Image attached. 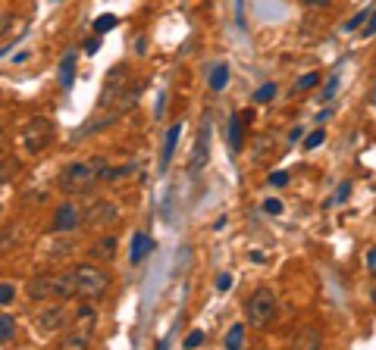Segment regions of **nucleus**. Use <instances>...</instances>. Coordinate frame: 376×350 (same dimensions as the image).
<instances>
[{"label":"nucleus","mask_w":376,"mask_h":350,"mask_svg":"<svg viewBox=\"0 0 376 350\" xmlns=\"http://www.w3.org/2000/svg\"><path fill=\"white\" fill-rule=\"evenodd\" d=\"M103 169H107V160L101 156H91V160H79L69 163L60 175H57V185H60L63 194H88L97 185L103 182Z\"/></svg>","instance_id":"1"},{"label":"nucleus","mask_w":376,"mask_h":350,"mask_svg":"<svg viewBox=\"0 0 376 350\" xmlns=\"http://www.w3.org/2000/svg\"><path fill=\"white\" fill-rule=\"evenodd\" d=\"M28 297L32 300H69L75 297V278L72 272H50L28 282Z\"/></svg>","instance_id":"2"},{"label":"nucleus","mask_w":376,"mask_h":350,"mask_svg":"<svg viewBox=\"0 0 376 350\" xmlns=\"http://www.w3.org/2000/svg\"><path fill=\"white\" fill-rule=\"evenodd\" d=\"M72 278H75V294L85 297V300H97V297H103L110 288V272H103L101 266H95V262L75 266Z\"/></svg>","instance_id":"3"},{"label":"nucleus","mask_w":376,"mask_h":350,"mask_svg":"<svg viewBox=\"0 0 376 350\" xmlns=\"http://www.w3.org/2000/svg\"><path fill=\"white\" fill-rule=\"evenodd\" d=\"M54 135H57L54 122L44 119V116H34V119H28L26 125H22V147H26L28 154H41L44 147H50Z\"/></svg>","instance_id":"4"},{"label":"nucleus","mask_w":376,"mask_h":350,"mask_svg":"<svg viewBox=\"0 0 376 350\" xmlns=\"http://www.w3.org/2000/svg\"><path fill=\"white\" fill-rule=\"evenodd\" d=\"M248 322L254 325V329H264V325H270L276 319V294L270 288H257L251 297H248Z\"/></svg>","instance_id":"5"},{"label":"nucleus","mask_w":376,"mask_h":350,"mask_svg":"<svg viewBox=\"0 0 376 350\" xmlns=\"http://www.w3.org/2000/svg\"><path fill=\"white\" fill-rule=\"evenodd\" d=\"M117 203H110V200H95L88 209H82V223L91 225V229H101V225H110V223H117Z\"/></svg>","instance_id":"6"},{"label":"nucleus","mask_w":376,"mask_h":350,"mask_svg":"<svg viewBox=\"0 0 376 350\" xmlns=\"http://www.w3.org/2000/svg\"><path fill=\"white\" fill-rule=\"evenodd\" d=\"M207 160H210V116H204V122H201L198 141H195V154H192V172L198 175L201 169L207 166Z\"/></svg>","instance_id":"7"},{"label":"nucleus","mask_w":376,"mask_h":350,"mask_svg":"<svg viewBox=\"0 0 376 350\" xmlns=\"http://www.w3.org/2000/svg\"><path fill=\"white\" fill-rule=\"evenodd\" d=\"M66 319H69L66 307H48V310H41L34 316V329L41 335H54V331H60L66 325Z\"/></svg>","instance_id":"8"},{"label":"nucleus","mask_w":376,"mask_h":350,"mask_svg":"<svg viewBox=\"0 0 376 350\" xmlns=\"http://www.w3.org/2000/svg\"><path fill=\"white\" fill-rule=\"evenodd\" d=\"M82 225V209L75 203H63L54 213V231H75Z\"/></svg>","instance_id":"9"},{"label":"nucleus","mask_w":376,"mask_h":350,"mask_svg":"<svg viewBox=\"0 0 376 350\" xmlns=\"http://www.w3.org/2000/svg\"><path fill=\"white\" fill-rule=\"evenodd\" d=\"M150 250H154V241H150V235H144V231H135V235H132V254H129V260L138 266V262L148 260Z\"/></svg>","instance_id":"10"},{"label":"nucleus","mask_w":376,"mask_h":350,"mask_svg":"<svg viewBox=\"0 0 376 350\" xmlns=\"http://www.w3.org/2000/svg\"><path fill=\"white\" fill-rule=\"evenodd\" d=\"M245 125H248V122L241 119L239 113L229 119V147H232V154H239L241 144H245Z\"/></svg>","instance_id":"11"},{"label":"nucleus","mask_w":376,"mask_h":350,"mask_svg":"<svg viewBox=\"0 0 376 350\" xmlns=\"http://www.w3.org/2000/svg\"><path fill=\"white\" fill-rule=\"evenodd\" d=\"M117 256V238L113 235H107V238H101V241L91 247V260H101V262H110Z\"/></svg>","instance_id":"12"},{"label":"nucleus","mask_w":376,"mask_h":350,"mask_svg":"<svg viewBox=\"0 0 376 350\" xmlns=\"http://www.w3.org/2000/svg\"><path fill=\"white\" fill-rule=\"evenodd\" d=\"M179 132H182V125H172L170 132H166V141H164V154H160V169L170 166L172 154H176V144H179Z\"/></svg>","instance_id":"13"},{"label":"nucleus","mask_w":376,"mask_h":350,"mask_svg":"<svg viewBox=\"0 0 376 350\" xmlns=\"http://www.w3.org/2000/svg\"><path fill=\"white\" fill-rule=\"evenodd\" d=\"M72 81H75V50H69V54L60 60V85H63V91H69Z\"/></svg>","instance_id":"14"},{"label":"nucleus","mask_w":376,"mask_h":350,"mask_svg":"<svg viewBox=\"0 0 376 350\" xmlns=\"http://www.w3.org/2000/svg\"><path fill=\"white\" fill-rule=\"evenodd\" d=\"M19 169H22V163L16 160V156H0V185H7V182H13L16 175H19Z\"/></svg>","instance_id":"15"},{"label":"nucleus","mask_w":376,"mask_h":350,"mask_svg":"<svg viewBox=\"0 0 376 350\" xmlns=\"http://www.w3.org/2000/svg\"><path fill=\"white\" fill-rule=\"evenodd\" d=\"M16 338V319L10 313H0V344H10Z\"/></svg>","instance_id":"16"},{"label":"nucleus","mask_w":376,"mask_h":350,"mask_svg":"<svg viewBox=\"0 0 376 350\" xmlns=\"http://www.w3.org/2000/svg\"><path fill=\"white\" fill-rule=\"evenodd\" d=\"M320 344H323V335L317 329H304L295 338V347H320Z\"/></svg>","instance_id":"17"},{"label":"nucleus","mask_w":376,"mask_h":350,"mask_svg":"<svg viewBox=\"0 0 376 350\" xmlns=\"http://www.w3.org/2000/svg\"><path fill=\"white\" fill-rule=\"evenodd\" d=\"M226 347H229V350H239L241 347V344H245V325H241V322H235L232 325V329H229V331H226Z\"/></svg>","instance_id":"18"},{"label":"nucleus","mask_w":376,"mask_h":350,"mask_svg":"<svg viewBox=\"0 0 376 350\" xmlns=\"http://www.w3.org/2000/svg\"><path fill=\"white\" fill-rule=\"evenodd\" d=\"M226 81H229V66H226V63H219V66L210 72V88L219 94V91L226 88Z\"/></svg>","instance_id":"19"},{"label":"nucleus","mask_w":376,"mask_h":350,"mask_svg":"<svg viewBox=\"0 0 376 350\" xmlns=\"http://www.w3.org/2000/svg\"><path fill=\"white\" fill-rule=\"evenodd\" d=\"M276 91H279V88L273 85V81H267V85H260L257 91H254V103H270L276 97Z\"/></svg>","instance_id":"20"},{"label":"nucleus","mask_w":376,"mask_h":350,"mask_svg":"<svg viewBox=\"0 0 376 350\" xmlns=\"http://www.w3.org/2000/svg\"><path fill=\"white\" fill-rule=\"evenodd\" d=\"M117 25H119V19L113 13H103V16H97V19H95V32L97 34L110 32V28H117Z\"/></svg>","instance_id":"21"},{"label":"nucleus","mask_w":376,"mask_h":350,"mask_svg":"<svg viewBox=\"0 0 376 350\" xmlns=\"http://www.w3.org/2000/svg\"><path fill=\"white\" fill-rule=\"evenodd\" d=\"M13 300H16V285L0 282V307H13Z\"/></svg>","instance_id":"22"},{"label":"nucleus","mask_w":376,"mask_h":350,"mask_svg":"<svg viewBox=\"0 0 376 350\" xmlns=\"http://www.w3.org/2000/svg\"><path fill=\"white\" fill-rule=\"evenodd\" d=\"M317 85H320V72H308L295 81V91H308V88H317Z\"/></svg>","instance_id":"23"},{"label":"nucleus","mask_w":376,"mask_h":350,"mask_svg":"<svg viewBox=\"0 0 376 350\" xmlns=\"http://www.w3.org/2000/svg\"><path fill=\"white\" fill-rule=\"evenodd\" d=\"M335 91H339V72H335L333 79L326 81V88H323V94L317 97V101H323V103H326V101H333V97H335Z\"/></svg>","instance_id":"24"},{"label":"nucleus","mask_w":376,"mask_h":350,"mask_svg":"<svg viewBox=\"0 0 376 350\" xmlns=\"http://www.w3.org/2000/svg\"><path fill=\"white\" fill-rule=\"evenodd\" d=\"M323 141H326V132H323V128H317V132H310V135L304 138V150H314V147H320Z\"/></svg>","instance_id":"25"},{"label":"nucleus","mask_w":376,"mask_h":350,"mask_svg":"<svg viewBox=\"0 0 376 350\" xmlns=\"http://www.w3.org/2000/svg\"><path fill=\"white\" fill-rule=\"evenodd\" d=\"M63 347H72V350H79V347H88V335H69V338H63Z\"/></svg>","instance_id":"26"},{"label":"nucleus","mask_w":376,"mask_h":350,"mask_svg":"<svg viewBox=\"0 0 376 350\" xmlns=\"http://www.w3.org/2000/svg\"><path fill=\"white\" fill-rule=\"evenodd\" d=\"M361 34H364V38H373V34H376V7L367 13V25L361 28Z\"/></svg>","instance_id":"27"},{"label":"nucleus","mask_w":376,"mask_h":350,"mask_svg":"<svg viewBox=\"0 0 376 350\" xmlns=\"http://www.w3.org/2000/svg\"><path fill=\"white\" fill-rule=\"evenodd\" d=\"M348 194H351V182H342V185H339V188H335L333 203H342V200H348Z\"/></svg>","instance_id":"28"},{"label":"nucleus","mask_w":376,"mask_h":350,"mask_svg":"<svg viewBox=\"0 0 376 350\" xmlns=\"http://www.w3.org/2000/svg\"><path fill=\"white\" fill-rule=\"evenodd\" d=\"M264 213H270V216H279V213H282V200H276V197H270V200H264Z\"/></svg>","instance_id":"29"},{"label":"nucleus","mask_w":376,"mask_h":350,"mask_svg":"<svg viewBox=\"0 0 376 350\" xmlns=\"http://www.w3.org/2000/svg\"><path fill=\"white\" fill-rule=\"evenodd\" d=\"M267 182L273 185V188H286V185H288V172H273Z\"/></svg>","instance_id":"30"},{"label":"nucleus","mask_w":376,"mask_h":350,"mask_svg":"<svg viewBox=\"0 0 376 350\" xmlns=\"http://www.w3.org/2000/svg\"><path fill=\"white\" fill-rule=\"evenodd\" d=\"M188 260H192V250H188V247H182V250H179V256H176V276H179V272H182V266H185V262H188Z\"/></svg>","instance_id":"31"},{"label":"nucleus","mask_w":376,"mask_h":350,"mask_svg":"<svg viewBox=\"0 0 376 350\" xmlns=\"http://www.w3.org/2000/svg\"><path fill=\"white\" fill-rule=\"evenodd\" d=\"M13 16H10V13H0V38H3V34H7L10 32V28H13Z\"/></svg>","instance_id":"32"},{"label":"nucleus","mask_w":376,"mask_h":350,"mask_svg":"<svg viewBox=\"0 0 376 350\" xmlns=\"http://www.w3.org/2000/svg\"><path fill=\"white\" fill-rule=\"evenodd\" d=\"M217 288L229 291V288H232V276H229V272H219V276H217Z\"/></svg>","instance_id":"33"},{"label":"nucleus","mask_w":376,"mask_h":350,"mask_svg":"<svg viewBox=\"0 0 376 350\" xmlns=\"http://www.w3.org/2000/svg\"><path fill=\"white\" fill-rule=\"evenodd\" d=\"M198 344H204V331H192L185 338V347H198Z\"/></svg>","instance_id":"34"},{"label":"nucleus","mask_w":376,"mask_h":350,"mask_svg":"<svg viewBox=\"0 0 376 350\" xmlns=\"http://www.w3.org/2000/svg\"><path fill=\"white\" fill-rule=\"evenodd\" d=\"M304 7H314V10H326V7H333V0H301Z\"/></svg>","instance_id":"35"},{"label":"nucleus","mask_w":376,"mask_h":350,"mask_svg":"<svg viewBox=\"0 0 376 350\" xmlns=\"http://www.w3.org/2000/svg\"><path fill=\"white\" fill-rule=\"evenodd\" d=\"M79 319H82V322H95V310H91V307H82V310H79Z\"/></svg>","instance_id":"36"},{"label":"nucleus","mask_w":376,"mask_h":350,"mask_svg":"<svg viewBox=\"0 0 376 350\" xmlns=\"http://www.w3.org/2000/svg\"><path fill=\"white\" fill-rule=\"evenodd\" d=\"M7 147H10V135H7V128H0V156L7 154Z\"/></svg>","instance_id":"37"},{"label":"nucleus","mask_w":376,"mask_h":350,"mask_svg":"<svg viewBox=\"0 0 376 350\" xmlns=\"http://www.w3.org/2000/svg\"><path fill=\"white\" fill-rule=\"evenodd\" d=\"M85 50H88V54H97V50H101V38L85 41Z\"/></svg>","instance_id":"38"},{"label":"nucleus","mask_w":376,"mask_h":350,"mask_svg":"<svg viewBox=\"0 0 376 350\" xmlns=\"http://www.w3.org/2000/svg\"><path fill=\"white\" fill-rule=\"evenodd\" d=\"M367 266L376 272V247H370V254H367Z\"/></svg>","instance_id":"39"},{"label":"nucleus","mask_w":376,"mask_h":350,"mask_svg":"<svg viewBox=\"0 0 376 350\" xmlns=\"http://www.w3.org/2000/svg\"><path fill=\"white\" fill-rule=\"evenodd\" d=\"M370 103H373V107H376V88H373V97H370Z\"/></svg>","instance_id":"40"},{"label":"nucleus","mask_w":376,"mask_h":350,"mask_svg":"<svg viewBox=\"0 0 376 350\" xmlns=\"http://www.w3.org/2000/svg\"><path fill=\"white\" fill-rule=\"evenodd\" d=\"M0 213H3V207H0Z\"/></svg>","instance_id":"41"}]
</instances>
